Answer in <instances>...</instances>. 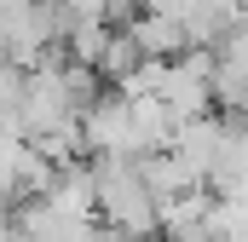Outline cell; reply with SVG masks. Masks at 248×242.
<instances>
[]
</instances>
